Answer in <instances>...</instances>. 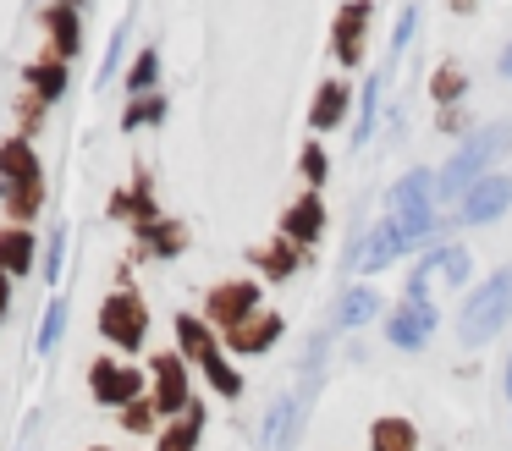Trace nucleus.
<instances>
[{"label": "nucleus", "instance_id": "f257e3e1", "mask_svg": "<svg viewBox=\"0 0 512 451\" xmlns=\"http://www.w3.org/2000/svg\"><path fill=\"white\" fill-rule=\"evenodd\" d=\"M507 314H512V270H496L474 297H468V308H463V341H468V347L490 341L501 325H507Z\"/></svg>", "mask_w": 512, "mask_h": 451}, {"label": "nucleus", "instance_id": "f03ea898", "mask_svg": "<svg viewBox=\"0 0 512 451\" xmlns=\"http://www.w3.org/2000/svg\"><path fill=\"white\" fill-rule=\"evenodd\" d=\"M144 330H149V308H144V297L138 292H111L100 303V336L111 341V347H122V352H138L144 347Z\"/></svg>", "mask_w": 512, "mask_h": 451}, {"label": "nucleus", "instance_id": "7ed1b4c3", "mask_svg": "<svg viewBox=\"0 0 512 451\" xmlns=\"http://www.w3.org/2000/svg\"><path fill=\"white\" fill-rule=\"evenodd\" d=\"M430 171H408V176H402V182L397 187H391V226H397L402 231V242H419L424 237V231H430Z\"/></svg>", "mask_w": 512, "mask_h": 451}, {"label": "nucleus", "instance_id": "20e7f679", "mask_svg": "<svg viewBox=\"0 0 512 451\" xmlns=\"http://www.w3.org/2000/svg\"><path fill=\"white\" fill-rule=\"evenodd\" d=\"M501 149H512V127H507V121H501V127H485L479 138H468V149L457 154L452 165H446V171H441V182H435V187H441L446 198H452V193H463V187L474 182V176L485 171V165L496 160Z\"/></svg>", "mask_w": 512, "mask_h": 451}, {"label": "nucleus", "instance_id": "39448f33", "mask_svg": "<svg viewBox=\"0 0 512 451\" xmlns=\"http://www.w3.org/2000/svg\"><path fill=\"white\" fill-rule=\"evenodd\" d=\"M89 385H94V402H105V407H133L138 391H144V374L127 369V363H116V358H100V363L89 369Z\"/></svg>", "mask_w": 512, "mask_h": 451}, {"label": "nucleus", "instance_id": "423d86ee", "mask_svg": "<svg viewBox=\"0 0 512 451\" xmlns=\"http://www.w3.org/2000/svg\"><path fill=\"white\" fill-rule=\"evenodd\" d=\"M149 369H155V407L160 413H188L193 396H188V369H182L177 352H160Z\"/></svg>", "mask_w": 512, "mask_h": 451}, {"label": "nucleus", "instance_id": "0eeeda50", "mask_svg": "<svg viewBox=\"0 0 512 451\" xmlns=\"http://www.w3.org/2000/svg\"><path fill=\"white\" fill-rule=\"evenodd\" d=\"M430 330H435V303L424 292H408L402 308L391 314V341H397V347H424Z\"/></svg>", "mask_w": 512, "mask_h": 451}, {"label": "nucleus", "instance_id": "6e6552de", "mask_svg": "<svg viewBox=\"0 0 512 451\" xmlns=\"http://www.w3.org/2000/svg\"><path fill=\"white\" fill-rule=\"evenodd\" d=\"M259 314V286L254 281H226V286H215L210 292V319L215 325H243V319H254Z\"/></svg>", "mask_w": 512, "mask_h": 451}, {"label": "nucleus", "instance_id": "1a4fd4ad", "mask_svg": "<svg viewBox=\"0 0 512 451\" xmlns=\"http://www.w3.org/2000/svg\"><path fill=\"white\" fill-rule=\"evenodd\" d=\"M430 281H446V286L468 281V253H463V248H435V253H424V264L413 270V286H408V292H424V297H430Z\"/></svg>", "mask_w": 512, "mask_h": 451}, {"label": "nucleus", "instance_id": "9d476101", "mask_svg": "<svg viewBox=\"0 0 512 451\" xmlns=\"http://www.w3.org/2000/svg\"><path fill=\"white\" fill-rule=\"evenodd\" d=\"M512 204V176H485V182L468 193V204L457 209V220H468V226H479V220L501 215V209Z\"/></svg>", "mask_w": 512, "mask_h": 451}, {"label": "nucleus", "instance_id": "9b49d317", "mask_svg": "<svg viewBox=\"0 0 512 451\" xmlns=\"http://www.w3.org/2000/svg\"><path fill=\"white\" fill-rule=\"evenodd\" d=\"M364 28H369V0L342 6V17H336V55H342L347 66L364 61Z\"/></svg>", "mask_w": 512, "mask_h": 451}, {"label": "nucleus", "instance_id": "f8f14e48", "mask_svg": "<svg viewBox=\"0 0 512 451\" xmlns=\"http://www.w3.org/2000/svg\"><path fill=\"white\" fill-rule=\"evenodd\" d=\"M45 28H50V55H56V61H72V55L83 50V22L72 6H50Z\"/></svg>", "mask_w": 512, "mask_h": 451}, {"label": "nucleus", "instance_id": "ddd939ff", "mask_svg": "<svg viewBox=\"0 0 512 451\" xmlns=\"http://www.w3.org/2000/svg\"><path fill=\"white\" fill-rule=\"evenodd\" d=\"M34 231L28 226H0V275H28L34 270Z\"/></svg>", "mask_w": 512, "mask_h": 451}, {"label": "nucleus", "instance_id": "4468645a", "mask_svg": "<svg viewBox=\"0 0 512 451\" xmlns=\"http://www.w3.org/2000/svg\"><path fill=\"white\" fill-rule=\"evenodd\" d=\"M276 336H281V314H254V319L226 330V347L232 352H265Z\"/></svg>", "mask_w": 512, "mask_h": 451}, {"label": "nucleus", "instance_id": "2eb2a0df", "mask_svg": "<svg viewBox=\"0 0 512 451\" xmlns=\"http://www.w3.org/2000/svg\"><path fill=\"white\" fill-rule=\"evenodd\" d=\"M0 182H39V154L28 138H6L0 143Z\"/></svg>", "mask_w": 512, "mask_h": 451}, {"label": "nucleus", "instance_id": "dca6fc26", "mask_svg": "<svg viewBox=\"0 0 512 451\" xmlns=\"http://www.w3.org/2000/svg\"><path fill=\"white\" fill-rule=\"evenodd\" d=\"M177 341H182V352H188L199 369H204L210 358H221V347H215L210 325H204V319H193V314H177Z\"/></svg>", "mask_w": 512, "mask_h": 451}, {"label": "nucleus", "instance_id": "f3484780", "mask_svg": "<svg viewBox=\"0 0 512 451\" xmlns=\"http://www.w3.org/2000/svg\"><path fill=\"white\" fill-rule=\"evenodd\" d=\"M23 77H28V94H34V99H45V105H50V99H61V94H67V66H61L56 55H50V61H34Z\"/></svg>", "mask_w": 512, "mask_h": 451}, {"label": "nucleus", "instance_id": "a211bd4d", "mask_svg": "<svg viewBox=\"0 0 512 451\" xmlns=\"http://www.w3.org/2000/svg\"><path fill=\"white\" fill-rule=\"evenodd\" d=\"M199 429H204V407L193 402L188 413H177V424H166V435H160L155 451H193L199 446Z\"/></svg>", "mask_w": 512, "mask_h": 451}, {"label": "nucleus", "instance_id": "6ab92c4d", "mask_svg": "<svg viewBox=\"0 0 512 451\" xmlns=\"http://www.w3.org/2000/svg\"><path fill=\"white\" fill-rule=\"evenodd\" d=\"M320 226H325V209H320V198H298V204L287 209V237L292 242H314L320 237Z\"/></svg>", "mask_w": 512, "mask_h": 451}, {"label": "nucleus", "instance_id": "aec40b11", "mask_svg": "<svg viewBox=\"0 0 512 451\" xmlns=\"http://www.w3.org/2000/svg\"><path fill=\"white\" fill-rule=\"evenodd\" d=\"M39 204H45V182H12L6 187V215H12V226H28V220L39 215Z\"/></svg>", "mask_w": 512, "mask_h": 451}, {"label": "nucleus", "instance_id": "412c9836", "mask_svg": "<svg viewBox=\"0 0 512 451\" xmlns=\"http://www.w3.org/2000/svg\"><path fill=\"white\" fill-rule=\"evenodd\" d=\"M369 440H375V451H419V435H413L408 418H380Z\"/></svg>", "mask_w": 512, "mask_h": 451}, {"label": "nucleus", "instance_id": "4be33fe9", "mask_svg": "<svg viewBox=\"0 0 512 451\" xmlns=\"http://www.w3.org/2000/svg\"><path fill=\"white\" fill-rule=\"evenodd\" d=\"M144 242L160 259H177V253L188 248V226H182V220H155V226H144Z\"/></svg>", "mask_w": 512, "mask_h": 451}, {"label": "nucleus", "instance_id": "5701e85b", "mask_svg": "<svg viewBox=\"0 0 512 451\" xmlns=\"http://www.w3.org/2000/svg\"><path fill=\"white\" fill-rule=\"evenodd\" d=\"M254 264L265 275H276V281H287V275L298 270V248H292V237H281V242H270V248H254Z\"/></svg>", "mask_w": 512, "mask_h": 451}, {"label": "nucleus", "instance_id": "b1692460", "mask_svg": "<svg viewBox=\"0 0 512 451\" xmlns=\"http://www.w3.org/2000/svg\"><path fill=\"white\" fill-rule=\"evenodd\" d=\"M342 110H347V83H325L320 94H314V110H309V121L314 127H336V121H342Z\"/></svg>", "mask_w": 512, "mask_h": 451}, {"label": "nucleus", "instance_id": "393cba45", "mask_svg": "<svg viewBox=\"0 0 512 451\" xmlns=\"http://www.w3.org/2000/svg\"><path fill=\"white\" fill-rule=\"evenodd\" d=\"M375 292L369 286H353V292H342V308H336V325H364L369 314H375Z\"/></svg>", "mask_w": 512, "mask_h": 451}, {"label": "nucleus", "instance_id": "a878e982", "mask_svg": "<svg viewBox=\"0 0 512 451\" xmlns=\"http://www.w3.org/2000/svg\"><path fill=\"white\" fill-rule=\"evenodd\" d=\"M61 325H67V297H50L45 325H39V341H34V347H39V352H50V347L61 341Z\"/></svg>", "mask_w": 512, "mask_h": 451}, {"label": "nucleus", "instance_id": "bb28decb", "mask_svg": "<svg viewBox=\"0 0 512 451\" xmlns=\"http://www.w3.org/2000/svg\"><path fill=\"white\" fill-rule=\"evenodd\" d=\"M160 116H166V99H160V94H144V99H133V105H127L122 127H149V121H160Z\"/></svg>", "mask_w": 512, "mask_h": 451}, {"label": "nucleus", "instance_id": "cd10ccee", "mask_svg": "<svg viewBox=\"0 0 512 451\" xmlns=\"http://www.w3.org/2000/svg\"><path fill=\"white\" fill-rule=\"evenodd\" d=\"M155 72H160V55L144 50L133 61V72H127V88H133V94H149V88H155Z\"/></svg>", "mask_w": 512, "mask_h": 451}, {"label": "nucleus", "instance_id": "c85d7f7f", "mask_svg": "<svg viewBox=\"0 0 512 451\" xmlns=\"http://www.w3.org/2000/svg\"><path fill=\"white\" fill-rule=\"evenodd\" d=\"M155 413H160V407H155V402H144V396H138L133 407H122V424L133 429V435H144V429H155Z\"/></svg>", "mask_w": 512, "mask_h": 451}, {"label": "nucleus", "instance_id": "c756f323", "mask_svg": "<svg viewBox=\"0 0 512 451\" xmlns=\"http://www.w3.org/2000/svg\"><path fill=\"white\" fill-rule=\"evenodd\" d=\"M463 94V72H457V66H441V72H435V99H457Z\"/></svg>", "mask_w": 512, "mask_h": 451}, {"label": "nucleus", "instance_id": "7c9ffc66", "mask_svg": "<svg viewBox=\"0 0 512 451\" xmlns=\"http://www.w3.org/2000/svg\"><path fill=\"white\" fill-rule=\"evenodd\" d=\"M61 253H67V231H56V237H50V248H45V275H50V281L61 275Z\"/></svg>", "mask_w": 512, "mask_h": 451}, {"label": "nucleus", "instance_id": "2f4dec72", "mask_svg": "<svg viewBox=\"0 0 512 451\" xmlns=\"http://www.w3.org/2000/svg\"><path fill=\"white\" fill-rule=\"evenodd\" d=\"M303 176H309V182H325V154H320V143H309V149H303Z\"/></svg>", "mask_w": 512, "mask_h": 451}, {"label": "nucleus", "instance_id": "473e14b6", "mask_svg": "<svg viewBox=\"0 0 512 451\" xmlns=\"http://www.w3.org/2000/svg\"><path fill=\"white\" fill-rule=\"evenodd\" d=\"M435 127H441V132H463V116H457V110H441V121H435Z\"/></svg>", "mask_w": 512, "mask_h": 451}, {"label": "nucleus", "instance_id": "72a5a7b5", "mask_svg": "<svg viewBox=\"0 0 512 451\" xmlns=\"http://www.w3.org/2000/svg\"><path fill=\"white\" fill-rule=\"evenodd\" d=\"M6 308H12V275H0V319H6Z\"/></svg>", "mask_w": 512, "mask_h": 451}, {"label": "nucleus", "instance_id": "f704fd0d", "mask_svg": "<svg viewBox=\"0 0 512 451\" xmlns=\"http://www.w3.org/2000/svg\"><path fill=\"white\" fill-rule=\"evenodd\" d=\"M501 66H507V72H512V50H507V55H501Z\"/></svg>", "mask_w": 512, "mask_h": 451}, {"label": "nucleus", "instance_id": "c9c22d12", "mask_svg": "<svg viewBox=\"0 0 512 451\" xmlns=\"http://www.w3.org/2000/svg\"><path fill=\"white\" fill-rule=\"evenodd\" d=\"M507 396H512V369H507Z\"/></svg>", "mask_w": 512, "mask_h": 451}, {"label": "nucleus", "instance_id": "e433bc0d", "mask_svg": "<svg viewBox=\"0 0 512 451\" xmlns=\"http://www.w3.org/2000/svg\"><path fill=\"white\" fill-rule=\"evenodd\" d=\"M50 6H72V0H50Z\"/></svg>", "mask_w": 512, "mask_h": 451}, {"label": "nucleus", "instance_id": "4c0bfd02", "mask_svg": "<svg viewBox=\"0 0 512 451\" xmlns=\"http://www.w3.org/2000/svg\"><path fill=\"white\" fill-rule=\"evenodd\" d=\"M89 451H111V446H89Z\"/></svg>", "mask_w": 512, "mask_h": 451}]
</instances>
